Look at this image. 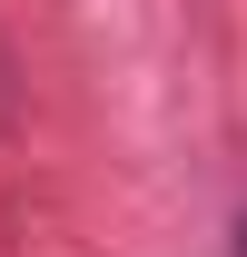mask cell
<instances>
[{"label":"cell","instance_id":"6da1fadb","mask_svg":"<svg viewBox=\"0 0 247 257\" xmlns=\"http://www.w3.org/2000/svg\"><path fill=\"white\" fill-rule=\"evenodd\" d=\"M237 257H247V218H237Z\"/></svg>","mask_w":247,"mask_h":257}]
</instances>
